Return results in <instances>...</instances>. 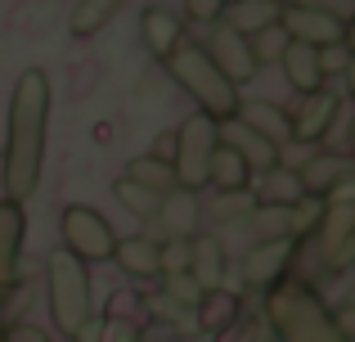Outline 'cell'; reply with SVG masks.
Instances as JSON below:
<instances>
[{
	"instance_id": "e0dca14e",
	"label": "cell",
	"mask_w": 355,
	"mask_h": 342,
	"mask_svg": "<svg viewBox=\"0 0 355 342\" xmlns=\"http://www.w3.org/2000/svg\"><path fill=\"white\" fill-rule=\"evenodd\" d=\"M279 68H284L288 86H293L297 95H311V90L329 86V77L320 72V45H306V41H293V36H288L284 54H279Z\"/></svg>"
},
{
	"instance_id": "f546056e",
	"label": "cell",
	"mask_w": 355,
	"mask_h": 342,
	"mask_svg": "<svg viewBox=\"0 0 355 342\" xmlns=\"http://www.w3.org/2000/svg\"><path fill=\"white\" fill-rule=\"evenodd\" d=\"M257 207V194L252 189H216L211 194V221L220 225H243V216Z\"/></svg>"
},
{
	"instance_id": "603a6c76",
	"label": "cell",
	"mask_w": 355,
	"mask_h": 342,
	"mask_svg": "<svg viewBox=\"0 0 355 342\" xmlns=\"http://www.w3.org/2000/svg\"><path fill=\"white\" fill-rule=\"evenodd\" d=\"M257 203H279V207H293L297 198H302V176H297V167H288V162H275L270 171H261L257 180Z\"/></svg>"
},
{
	"instance_id": "5bb4252c",
	"label": "cell",
	"mask_w": 355,
	"mask_h": 342,
	"mask_svg": "<svg viewBox=\"0 0 355 342\" xmlns=\"http://www.w3.org/2000/svg\"><path fill=\"white\" fill-rule=\"evenodd\" d=\"M153 221L166 230V239L171 234H180V239H189V234H198V225H202V203H198V194L193 189H166L162 194V203H157V212H153Z\"/></svg>"
},
{
	"instance_id": "d6986e66",
	"label": "cell",
	"mask_w": 355,
	"mask_h": 342,
	"mask_svg": "<svg viewBox=\"0 0 355 342\" xmlns=\"http://www.w3.org/2000/svg\"><path fill=\"white\" fill-rule=\"evenodd\" d=\"M189 275L202 284V289H225L230 275V257L225 243L216 234H193V257H189Z\"/></svg>"
},
{
	"instance_id": "cb8c5ba5",
	"label": "cell",
	"mask_w": 355,
	"mask_h": 342,
	"mask_svg": "<svg viewBox=\"0 0 355 342\" xmlns=\"http://www.w3.org/2000/svg\"><path fill=\"white\" fill-rule=\"evenodd\" d=\"M234 117H239V122H248L252 131H261L266 140H275V144L288 140V108L270 104V99H243Z\"/></svg>"
},
{
	"instance_id": "ba28073f",
	"label": "cell",
	"mask_w": 355,
	"mask_h": 342,
	"mask_svg": "<svg viewBox=\"0 0 355 342\" xmlns=\"http://www.w3.org/2000/svg\"><path fill=\"white\" fill-rule=\"evenodd\" d=\"M279 27L293 41H306V45H333V41H347L351 36V18L342 9L315 5V0H284Z\"/></svg>"
},
{
	"instance_id": "4dcf8cb0",
	"label": "cell",
	"mask_w": 355,
	"mask_h": 342,
	"mask_svg": "<svg viewBox=\"0 0 355 342\" xmlns=\"http://www.w3.org/2000/svg\"><path fill=\"white\" fill-rule=\"evenodd\" d=\"M189 257H193V234L189 239H180V234L162 239V243H157V280H162V275L189 271Z\"/></svg>"
},
{
	"instance_id": "4fadbf2b",
	"label": "cell",
	"mask_w": 355,
	"mask_h": 342,
	"mask_svg": "<svg viewBox=\"0 0 355 342\" xmlns=\"http://www.w3.org/2000/svg\"><path fill=\"white\" fill-rule=\"evenodd\" d=\"M220 144H230V149L252 167V176H261V171L275 167V162H284V149H279L275 140H266L261 131H252L248 122H239V117L220 122Z\"/></svg>"
},
{
	"instance_id": "f1b7e54d",
	"label": "cell",
	"mask_w": 355,
	"mask_h": 342,
	"mask_svg": "<svg viewBox=\"0 0 355 342\" xmlns=\"http://www.w3.org/2000/svg\"><path fill=\"white\" fill-rule=\"evenodd\" d=\"M113 198L130 212V216L153 221V212H157V203H162V194H153V189H144V185H135L130 176H121V180H113Z\"/></svg>"
},
{
	"instance_id": "484cf974",
	"label": "cell",
	"mask_w": 355,
	"mask_h": 342,
	"mask_svg": "<svg viewBox=\"0 0 355 342\" xmlns=\"http://www.w3.org/2000/svg\"><path fill=\"white\" fill-rule=\"evenodd\" d=\"M121 5H126V0H77V9H72V18H68V32L77 36V41L104 32V27L117 18Z\"/></svg>"
},
{
	"instance_id": "3957f363",
	"label": "cell",
	"mask_w": 355,
	"mask_h": 342,
	"mask_svg": "<svg viewBox=\"0 0 355 342\" xmlns=\"http://www.w3.org/2000/svg\"><path fill=\"white\" fill-rule=\"evenodd\" d=\"M162 63H166V72H171V81L193 99V104H198V113L211 117V122H230V117L239 113V104H243L239 86L207 59V50H202L198 41L184 36Z\"/></svg>"
},
{
	"instance_id": "7402d4cb",
	"label": "cell",
	"mask_w": 355,
	"mask_h": 342,
	"mask_svg": "<svg viewBox=\"0 0 355 342\" xmlns=\"http://www.w3.org/2000/svg\"><path fill=\"white\" fill-rule=\"evenodd\" d=\"M279 9H284V0H230L220 23H230L234 32L252 36V32H261V27H275Z\"/></svg>"
},
{
	"instance_id": "ffe728a7",
	"label": "cell",
	"mask_w": 355,
	"mask_h": 342,
	"mask_svg": "<svg viewBox=\"0 0 355 342\" xmlns=\"http://www.w3.org/2000/svg\"><path fill=\"white\" fill-rule=\"evenodd\" d=\"M113 262L121 266V275H130V280H139V284L157 280V239H153V234H130V239H117Z\"/></svg>"
},
{
	"instance_id": "277c9868",
	"label": "cell",
	"mask_w": 355,
	"mask_h": 342,
	"mask_svg": "<svg viewBox=\"0 0 355 342\" xmlns=\"http://www.w3.org/2000/svg\"><path fill=\"white\" fill-rule=\"evenodd\" d=\"M45 302L50 320L63 338H72L90 316H95V289H90V266L77 262L68 248H54L45 257Z\"/></svg>"
},
{
	"instance_id": "30bf717a",
	"label": "cell",
	"mask_w": 355,
	"mask_h": 342,
	"mask_svg": "<svg viewBox=\"0 0 355 342\" xmlns=\"http://www.w3.org/2000/svg\"><path fill=\"white\" fill-rule=\"evenodd\" d=\"M23 239H27V212L23 203L0 198V307L18 293V280H23Z\"/></svg>"
},
{
	"instance_id": "e575fe53",
	"label": "cell",
	"mask_w": 355,
	"mask_h": 342,
	"mask_svg": "<svg viewBox=\"0 0 355 342\" xmlns=\"http://www.w3.org/2000/svg\"><path fill=\"white\" fill-rule=\"evenodd\" d=\"M320 72L324 77H347L351 72V41L320 45Z\"/></svg>"
},
{
	"instance_id": "52a82bcc",
	"label": "cell",
	"mask_w": 355,
	"mask_h": 342,
	"mask_svg": "<svg viewBox=\"0 0 355 342\" xmlns=\"http://www.w3.org/2000/svg\"><path fill=\"white\" fill-rule=\"evenodd\" d=\"M59 234H63V248H68L77 262H86V266L113 262L117 230L104 212L86 207V203H68V207L59 212Z\"/></svg>"
},
{
	"instance_id": "836d02e7",
	"label": "cell",
	"mask_w": 355,
	"mask_h": 342,
	"mask_svg": "<svg viewBox=\"0 0 355 342\" xmlns=\"http://www.w3.org/2000/svg\"><path fill=\"white\" fill-rule=\"evenodd\" d=\"M162 293H166V298L175 302V307L193 311V307H198V298H202L207 289H202V284L193 280L189 271H180V275H162Z\"/></svg>"
},
{
	"instance_id": "1f68e13d",
	"label": "cell",
	"mask_w": 355,
	"mask_h": 342,
	"mask_svg": "<svg viewBox=\"0 0 355 342\" xmlns=\"http://www.w3.org/2000/svg\"><path fill=\"white\" fill-rule=\"evenodd\" d=\"M320 216H324V198H315V194H302V198L288 207V234H293V239L315 234Z\"/></svg>"
},
{
	"instance_id": "5b68a950",
	"label": "cell",
	"mask_w": 355,
	"mask_h": 342,
	"mask_svg": "<svg viewBox=\"0 0 355 342\" xmlns=\"http://www.w3.org/2000/svg\"><path fill=\"white\" fill-rule=\"evenodd\" d=\"M220 140V122H211L207 113H189L171 135V171L180 189H207V162L211 149Z\"/></svg>"
},
{
	"instance_id": "8fae6325",
	"label": "cell",
	"mask_w": 355,
	"mask_h": 342,
	"mask_svg": "<svg viewBox=\"0 0 355 342\" xmlns=\"http://www.w3.org/2000/svg\"><path fill=\"white\" fill-rule=\"evenodd\" d=\"M202 50H207V59L216 63L220 72H225L234 86H243V81H252L257 77V59H252V50H248V36L234 32L230 23H211L207 27V41H198Z\"/></svg>"
},
{
	"instance_id": "8d00e7d4",
	"label": "cell",
	"mask_w": 355,
	"mask_h": 342,
	"mask_svg": "<svg viewBox=\"0 0 355 342\" xmlns=\"http://www.w3.org/2000/svg\"><path fill=\"white\" fill-rule=\"evenodd\" d=\"M225 5H230V0H184L180 18H189V23H198V27H211V23L225 18Z\"/></svg>"
},
{
	"instance_id": "ac0fdd59",
	"label": "cell",
	"mask_w": 355,
	"mask_h": 342,
	"mask_svg": "<svg viewBox=\"0 0 355 342\" xmlns=\"http://www.w3.org/2000/svg\"><path fill=\"white\" fill-rule=\"evenodd\" d=\"M243 316V293H230V289H207L198 298V307H193V329L207 338L225 334L230 325Z\"/></svg>"
},
{
	"instance_id": "6da1fadb",
	"label": "cell",
	"mask_w": 355,
	"mask_h": 342,
	"mask_svg": "<svg viewBox=\"0 0 355 342\" xmlns=\"http://www.w3.org/2000/svg\"><path fill=\"white\" fill-rule=\"evenodd\" d=\"M45 131H50V77L41 68H27L9 95V131H5V153H0L5 198L27 203L36 194L45 167Z\"/></svg>"
},
{
	"instance_id": "d6a6232c",
	"label": "cell",
	"mask_w": 355,
	"mask_h": 342,
	"mask_svg": "<svg viewBox=\"0 0 355 342\" xmlns=\"http://www.w3.org/2000/svg\"><path fill=\"white\" fill-rule=\"evenodd\" d=\"M284 45H288V32H284L279 23H275V27H261V32L248 36V50H252V59H257V68H266V63H279Z\"/></svg>"
},
{
	"instance_id": "7a4b0ae2",
	"label": "cell",
	"mask_w": 355,
	"mask_h": 342,
	"mask_svg": "<svg viewBox=\"0 0 355 342\" xmlns=\"http://www.w3.org/2000/svg\"><path fill=\"white\" fill-rule=\"evenodd\" d=\"M261 320H266V334L275 342H351L347 325L329 311V302L293 275H284L279 284L266 289Z\"/></svg>"
},
{
	"instance_id": "83f0119b",
	"label": "cell",
	"mask_w": 355,
	"mask_h": 342,
	"mask_svg": "<svg viewBox=\"0 0 355 342\" xmlns=\"http://www.w3.org/2000/svg\"><path fill=\"white\" fill-rule=\"evenodd\" d=\"M126 176H130L135 185H144V189H153V194L175 189V171H171V162L157 158V153H139V158H130V162H126Z\"/></svg>"
},
{
	"instance_id": "74e56055",
	"label": "cell",
	"mask_w": 355,
	"mask_h": 342,
	"mask_svg": "<svg viewBox=\"0 0 355 342\" xmlns=\"http://www.w3.org/2000/svg\"><path fill=\"white\" fill-rule=\"evenodd\" d=\"M0 342H50V334L32 320H14V325H0Z\"/></svg>"
},
{
	"instance_id": "4316f807",
	"label": "cell",
	"mask_w": 355,
	"mask_h": 342,
	"mask_svg": "<svg viewBox=\"0 0 355 342\" xmlns=\"http://www.w3.org/2000/svg\"><path fill=\"white\" fill-rule=\"evenodd\" d=\"M243 230H252V243L293 239V234H288V207H279V203H257V207L243 216Z\"/></svg>"
},
{
	"instance_id": "9c48e42d",
	"label": "cell",
	"mask_w": 355,
	"mask_h": 342,
	"mask_svg": "<svg viewBox=\"0 0 355 342\" xmlns=\"http://www.w3.org/2000/svg\"><path fill=\"white\" fill-rule=\"evenodd\" d=\"M342 117V95L329 86L302 95V104L288 113V144H324L329 131L338 126Z\"/></svg>"
},
{
	"instance_id": "7c38bea8",
	"label": "cell",
	"mask_w": 355,
	"mask_h": 342,
	"mask_svg": "<svg viewBox=\"0 0 355 342\" xmlns=\"http://www.w3.org/2000/svg\"><path fill=\"white\" fill-rule=\"evenodd\" d=\"M293 266V239H270V243H252L243 253V289L266 293L270 284H279Z\"/></svg>"
},
{
	"instance_id": "9a60e30c",
	"label": "cell",
	"mask_w": 355,
	"mask_h": 342,
	"mask_svg": "<svg viewBox=\"0 0 355 342\" xmlns=\"http://www.w3.org/2000/svg\"><path fill=\"white\" fill-rule=\"evenodd\" d=\"M139 41H144V50L153 54V59H166V54L184 41V18L166 5H148L144 14H139Z\"/></svg>"
},
{
	"instance_id": "44dd1931",
	"label": "cell",
	"mask_w": 355,
	"mask_h": 342,
	"mask_svg": "<svg viewBox=\"0 0 355 342\" xmlns=\"http://www.w3.org/2000/svg\"><path fill=\"white\" fill-rule=\"evenodd\" d=\"M144 325L135 316H90L68 342H139Z\"/></svg>"
},
{
	"instance_id": "f35d334b",
	"label": "cell",
	"mask_w": 355,
	"mask_h": 342,
	"mask_svg": "<svg viewBox=\"0 0 355 342\" xmlns=\"http://www.w3.org/2000/svg\"><path fill=\"white\" fill-rule=\"evenodd\" d=\"M139 342H171V338H139Z\"/></svg>"
},
{
	"instance_id": "2e32d148",
	"label": "cell",
	"mask_w": 355,
	"mask_h": 342,
	"mask_svg": "<svg viewBox=\"0 0 355 342\" xmlns=\"http://www.w3.org/2000/svg\"><path fill=\"white\" fill-rule=\"evenodd\" d=\"M302 176V189L315 194V198H329L333 189H342V185H351V158L347 153H311V158L297 167Z\"/></svg>"
},
{
	"instance_id": "d4e9b609",
	"label": "cell",
	"mask_w": 355,
	"mask_h": 342,
	"mask_svg": "<svg viewBox=\"0 0 355 342\" xmlns=\"http://www.w3.org/2000/svg\"><path fill=\"white\" fill-rule=\"evenodd\" d=\"M207 185H211V189H252V167L230 149V144L216 140L211 162H207Z\"/></svg>"
},
{
	"instance_id": "8992f818",
	"label": "cell",
	"mask_w": 355,
	"mask_h": 342,
	"mask_svg": "<svg viewBox=\"0 0 355 342\" xmlns=\"http://www.w3.org/2000/svg\"><path fill=\"white\" fill-rule=\"evenodd\" d=\"M315 248H320V262L329 275L347 271L351 257H355V203H351V185L333 189L324 198V216L315 225Z\"/></svg>"
},
{
	"instance_id": "d590c367",
	"label": "cell",
	"mask_w": 355,
	"mask_h": 342,
	"mask_svg": "<svg viewBox=\"0 0 355 342\" xmlns=\"http://www.w3.org/2000/svg\"><path fill=\"white\" fill-rule=\"evenodd\" d=\"M261 338H266V320L248 316V307H243V316L225 329V334H216V342H261Z\"/></svg>"
}]
</instances>
